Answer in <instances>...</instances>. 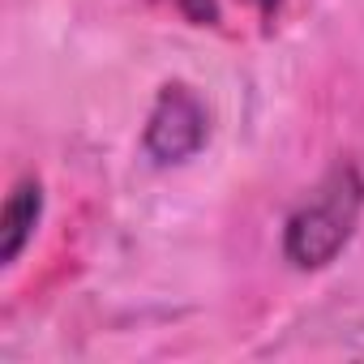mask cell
<instances>
[{
	"label": "cell",
	"mask_w": 364,
	"mask_h": 364,
	"mask_svg": "<svg viewBox=\"0 0 364 364\" xmlns=\"http://www.w3.org/2000/svg\"><path fill=\"white\" fill-rule=\"evenodd\" d=\"M210 137V112L189 86H163V95L150 107L146 120V154L154 163H185L193 159Z\"/></svg>",
	"instance_id": "2"
},
{
	"label": "cell",
	"mask_w": 364,
	"mask_h": 364,
	"mask_svg": "<svg viewBox=\"0 0 364 364\" xmlns=\"http://www.w3.org/2000/svg\"><path fill=\"white\" fill-rule=\"evenodd\" d=\"M360 210H364V180L355 167L338 163L317 193L287 219V232H283V253L291 266L300 270H321L330 266L343 245L351 240L355 223H360Z\"/></svg>",
	"instance_id": "1"
},
{
	"label": "cell",
	"mask_w": 364,
	"mask_h": 364,
	"mask_svg": "<svg viewBox=\"0 0 364 364\" xmlns=\"http://www.w3.org/2000/svg\"><path fill=\"white\" fill-rule=\"evenodd\" d=\"M39 215H43V189H39V180H18L9 202H5V215H0V262H5V266H14L22 257L26 240L39 228Z\"/></svg>",
	"instance_id": "3"
}]
</instances>
